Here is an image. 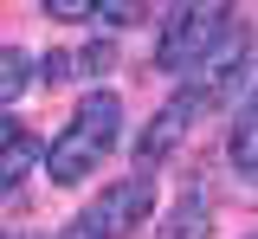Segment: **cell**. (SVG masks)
I'll return each mask as SVG.
<instances>
[{
	"mask_svg": "<svg viewBox=\"0 0 258 239\" xmlns=\"http://www.w3.org/2000/svg\"><path fill=\"white\" fill-rule=\"evenodd\" d=\"M142 13H149V7H136V0H97V20H103V26H136Z\"/></svg>",
	"mask_w": 258,
	"mask_h": 239,
	"instance_id": "10",
	"label": "cell"
},
{
	"mask_svg": "<svg viewBox=\"0 0 258 239\" xmlns=\"http://www.w3.org/2000/svg\"><path fill=\"white\" fill-rule=\"evenodd\" d=\"M58 239H103V226H97L91 213H78L71 226H58Z\"/></svg>",
	"mask_w": 258,
	"mask_h": 239,
	"instance_id": "13",
	"label": "cell"
},
{
	"mask_svg": "<svg viewBox=\"0 0 258 239\" xmlns=\"http://www.w3.org/2000/svg\"><path fill=\"white\" fill-rule=\"evenodd\" d=\"M39 162H45L39 136H26V130H20V136H13L7 149H0V194H13V188H20V181H26V174L39 168Z\"/></svg>",
	"mask_w": 258,
	"mask_h": 239,
	"instance_id": "6",
	"label": "cell"
},
{
	"mask_svg": "<svg viewBox=\"0 0 258 239\" xmlns=\"http://www.w3.org/2000/svg\"><path fill=\"white\" fill-rule=\"evenodd\" d=\"M207 233H213V207H207L200 188H187V194L174 201V213L161 220V239H207Z\"/></svg>",
	"mask_w": 258,
	"mask_h": 239,
	"instance_id": "5",
	"label": "cell"
},
{
	"mask_svg": "<svg viewBox=\"0 0 258 239\" xmlns=\"http://www.w3.org/2000/svg\"><path fill=\"white\" fill-rule=\"evenodd\" d=\"M26 84H32V58L20 45H0V103H13Z\"/></svg>",
	"mask_w": 258,
	"mask_h": 239,
	"instance_id": "8",
	"label": "cell"
},
{
	"mask_svg": "<svg viewBox=\"0 0 258 239\" xmlns=\"http://www.w3.org/2000/svg\"><path fill=\"white\" fill-rule=\"evenodd\" d=\"M116 65V52H110V45H103V39H97V45H84V52H78V78H103V71Z\"/></svg>",
	"mask_w": 258,
	"mask_h": 239,
	"instance_id": "11",
	"label": "cell"
},
{
	"mask_svg": "<svg viewBox=\"0 0 258 239\" xmlns=\"http://www.w3.org/2000/svg\"><path fill=\"white\" fill-rule=\"evenodd\" d=\"M13 136H20V123H7V116H0V149H7Z\"/></svg>",
	"mask_w": 258,
	"mask_h": 239,
	"instance_id": "14",
	"label": "cell"
},
{
	"mask_svg": "<svg viewBox=\"0 0 258 239\" xmlns=\"http://www.w3.org/2000/svg\"><path fill=\"white\" fill-rule=\"evenodd\" d=\"M45 20H97V0H45Z\"/></svg>",
	"mask_w": 258,
	"mask_h": 239,
	"instance_id": "12",
	"label": "cell"
},
{
	"mask_svg": "<svg viewBox=\"0 0 258 239\" xmlns=\"http://www.w3.org/2000/svg\"><path fill=\"white\" fill-rule=\"evenodd\" d=\"M32 78H39L45 91H58V84H71V78H78V58H71V52H45V58L32 65Z\"/></svg>",
	"mask_w": 258,
	"mask_h": 239,
	"instance_id": "9",
	"label": "cell"
},
{
	"mask_svg": "<svg viewBox=\"0 0 258 239\" xmlns=\"http://www.w3.org/2000/svg\"><path fill=\"white\" fill-rule=\"evenodd\" d=\"M149 201H155V181L149 174H129V181H116V188H103V201L84 207L97 226H103V239H123L142 213H149Z\"/></svg>",
	"mask_w": 258,
	"mask_h": 239,
	"instance_id": "4",
	"label": "cell"
},
{
	"mask_svg": "<svg viewBox=\"0 0 258 239\" xmlns=\"http://www.w3.org/2000/svg\"><path fill=\"white\" fill-rule=\"evenodd\" d=\"M232 26H239V20H232V7H174V13H168V26H161V39H155V65H161V71L207 65Z\"/></svg>",
	"mask_w": 258,
	"mask_h": 239,
	"instance_id": "2",
	"label": "cell"
},
{
	"mask_svg": "<svg viewBox=\"0 0 258 239\" xmlns=\"http://www.w3.org/2000/svg\"><path fill=\"white\" fill-rule=\"evenodd\" d=\"M207 103H213V97H207L200 84H181V91H174V97H168L155 116H149V130H142V142H136V162H142V168H155L161 155H168V149H174V142L194 130V116H200Z\"/></svg>",
	"mask_w": 258,
	"mask_h": 239,
	"instance_id": "3",
	"label": "cell"
},
{
	"mask_svg": "<svg viewBox=\"0 0 258 239\" xmlns=\"http://www.w3.org/2000/svg\"><path fill=\"white\" fill-rule=\"evenodd\" d=\"M226 155H232V168H239V174H258V103H245V110L232 116Z\"/></svg>",
	"mask_w": 258,
	"mask_h": 239,
	"instance_id": "7",
	"label": "cell"
},
{
	"mask_svg": "<svg viewBox=\"0 0 258 239\" xmlns=\"http://www.w3.org/2000/svg\"><path fill=\"white\" fill-rule=\"evenodd\" d=\"M116 130H123V103H116V91H91V97L71 110V123L52 136L45 174H52L58 188H78L91 168H103V155L116 149Z\"/></svg>",
	"mask_w": 258,
	"mask_h": 239,
	"instance_id": "1",
	"label": "cell"
}]
</instances>
